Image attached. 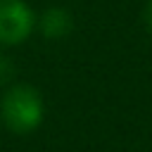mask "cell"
Wrapping results in <instances>:
<instances>
[{
    "instance_id": "1",
    "label": "cell",
    "mask_w": 152,
    "mask_h": 152,
    "mask_svg": "<svg viewBox=\"0 0 152 152\" xmlns=\"http://www.w3.org/2000/svg\"><path fill=\"white\" fill-rule=\"evenodd\" d=\"M45 114L43 95L28 83H14L0 100V119L14 133H31L40 126Z\"/></svg>"
},
{
    "instance_id": "2",
    "label": "cell",
    "mask_w": 152,
    "mask_h": 152,
    "mask_svg": "<svg viewBox=\"0 0 152 152\" xmlns=\"http://www.w3.org/2000/svg\"><path fill=\"white\" fill-rule=\"evenodd\" d=\"M36 28V14L24 0H0V45H19Z\"/></svg>"
},
{
    "instance_id": "3",
    "label": "cell",
    "mask_w": 152,
    "mask_h": 152,
    "mask_svg": "<svg viewBox=\"0 0 152 152\" xmlns=\"http://www.w3.org/2000/svg\"><path fill=\"white\" fill-rule=\"evenodd\" d=\"M38 26H40V33L50 40H59L64 36L71 33L74 28V17L64 10V7H50L40 14L38 19Z\"/></svg>"
},
{
    "instance_id": "4",
    "label": "cell",
    "mask_w": 152,
    "mask_h": 152,
    "mask_svg": "<svg viewBox=\"0 0 152 152\" xmlns=\"http://www.w3.org/2000/svg\"><path fill=\"white\" fill-rule=\"evenodd\" d=\"M12 76H14V62H12L7 55H2V52H0V86L10 83V81H12Z\"/></svg>"
},
{
    "instance_id": "5",
    "label": "cell",
    "mask_w": 152,
    "mask_h": 152,
    "mask_svg": "<svg viewBox=\"0 0 152 152\" xmlns=\"http://www.w3.org/2000/svg\"><path fill=\"white\" fill-rule=\"evenodd\" d=\"M145 21H147V28L152 31V0L147 2V10H145Z\"/></svg>"
}]
</instances>
